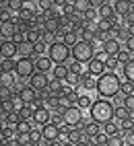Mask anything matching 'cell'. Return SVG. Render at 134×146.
Returning a JSON list of instances; mask_svg holds the SVG:
<instances>
[{"label": "cell", "mask_w": 134, "mask_h": 146, "mask_svg": "<svg viewBox=\"0 0 134 146\" xmlns=\"http://www.w3.org/2000/svg\"><path fill=\"white\" fill-rule=\"evenodd\" d=\"M122 76L116 72H105L103 76L97 78V95L99 99H109L113 101L122 93Z\"/></svg>", "instance_id": "1"}, {"label": "cell", "mask_w": 134, "mask_h": 146, "mask_svg": "<svg viewBox=\"0 0 134 146\" xmlns=\"http://www.w3.org/2000/svg\"><path fill=\"white\" fill-rule=\"evenodd\" d=\"M89 113H91L93 121L105 125V123L113 121V117H116V105H113V101H109V99H95Z\"/></svg>", "instance_id": "2"}, {"label": "cell", "mask_w": 134, "mask_h": 146, "mask_svg": "<svg viewBox=\"0 0 134 146\" xmlns=\"http://www.w3.org/2000/svg\"><path fill=\"white\" fill-rule=\"evenodd\" d=\"M35 58H17V64H15V74L21 84H27L29 78L35 74Z\"/></svg>", "instance_id": "3"}, {"label": "cell", "mask_w": 134, "mask_h": 146, "mask_svg": "<svg viewBox=\"0 0 134 146\" xmlns=\"http://www.w3.org/2000/svg\"><path fill=\"white\" fill-rule=\"evenodd\" d=\"M95 56H97L95 43H89V41H79V43L72 47V60H74V62L89 64L91 60H95Z\"/></svg>", "instance_id": "4"}, {"label": "cell", "mask_w": 134, "mask_h": 146, "mask_svg": "<svg viewBox=\"0 0 134 146\" xmlns=\"http://www.w3.org/2000/svg\"><path fill=\"white\" fill-rule=\"evenodd\" d=\"M47 56L52 58L54 64H68V60L72 58V50L66 43H54V45H50Z\"/></svg>", "instance_id": "5"}, {"label": "cell", "mask_w": 134, "mask_h": 146, "mask_svg": "<svg viewBox=\"0 0 134 146\" xmlns=\"http://www.w3.org/2000/svg\"><path fill=\"white\" fill-rule=\"evenodd\" d=\"M64 113V121H66V125H70V128H76L83 119H85V115H83V109L79 105H72V107H68L66 111H62Z\"/></svg>", "instance_id": "6"}, {"label": "cell", "mask_w": 134, "mask_h": 146, "mask_svg": "<svg viewBox=\"0 0 134 146\" xmlns=\"http://www.w3.org/2000/svg\"><path fill=\"white\" fill-rule=\"evenodd\" d=\"M50 80H52V74H45V72H35L31 78H29V84L37 93H43L50 89Z\"/></svg>", "instance_id": "7"}, {"label": "cell", "mask_w": 134, "mask_h": 146, "mask_svg": "<svg viewBox=\"0 0 134 146\" xmlns=\"http://www.w3.org/2000/svg\"><path fill=\"white\" fill-rule=\"evenodd\" d=\"M19 97L23 99L25 105H33V103H37V99H39V93H37L31 84H21L19 86Z\"/></svg>", "instance_id": "8"}, {"label": "cell", "mask_w": 134, "mask_h": 146, "mask_svg": "<svg viewBox=\"0 0 134 146\" xmlns=\"http://www.w3.org/2000/svg\"><path fill=\"white\" fill-rule=\"evenodd\" d=\"M31 119H33V123L37 125V128H43V125L52 123V111L47 109V107H37Z\"/></svg>", "instance_id": "9"}, {"label": "cell", "mask_w": 134, "mask_h": 146, "mask_svg": "<svg viewBox=\"0 0 134 146\" xmlns=\"http://www.w3.org/2000/svg\"><path fill=\"white\" fill-rule=\"evenodd\" d=\"M124 50L122 47V41H118V39H105L103 43H101V52H105L109 58H118V54Z\"/></svg>", "instance_id": "10"}, {"label": "cell", "mask_w": 134, "mask_h": 146, "mask_svg": "<svg viewBox=\"0 0 134 146\" xmlns=\"http://www.w3.org/2000/svg\"><path fill=\"white\" fill-rule=\"evenodd\" d=\"M113 11H116V15L120 19H126L132 15V4H130V0H113Z\"/></svg>", "instance_id": "11"}, {"label": "cell", "mask_w": 134, "mask_h": 146, "mask_svg": "<svg viewBox=\"0 0 134 146\" xmlns=\"http://www.w3.org/2000/svg\"><path fill=\"white\" fill-rule=\"evenodd\" d=\"M0 56H2V60H17L19 56V45L13 43V41H6L0 45Z\"/></svg>", "instance_id": "12"}, {"label": "cell", "mask_w": 134, "mask_h": 146, "mask_svg": "<svg viewBox=\"0 0 134 146\" xmlns=\"http://www.w3.org/2000/svg\"><path fill=\"white\" fill-rule=\"evenodd\" d=\"M54 62H52V58L50 56H37L35 58V70L37 72H45V74H50L54 70Z\"/></svg>", "instance_id": "13"}, {"label": "cell", "mask_w": 134, "mask_h": 146, "mask_svg": "<svg viewBox=\"0 0 134 146\" xmlns=\"http://www.w3.org/2000/svg\"><path fill=\"white\" fill-rule=\"evenodd\" d=\"M41 132H43V140H45V144L60 140V128H58L56 123H47V125H43Z\"/></svg>", "instance_id": "14"}, {"label": "cell", "mask_w": 134, "mask_h": 146, "mask_svg": "<svg viewBox=\"0 0 134 146\" xmlns=\"http://www.w3.org/2000/svg\"><path fill=\"white\" fill-rule=\"evenodd\" d=\"M105 72H107V68H105V62H101V60H91L89 64H87V74H91V76H95V78H99V76H103Z\"/></svg>", "instance_id": "15"}, {"label": "cell", "mask_w": 134, "mask_h": 146, "mask_svg": "<svg viewBox=\"0 0 134 146\" xmlns=\"http://www.w3.org/2000/svg\"><path fill=\"white\" fill-rule=\"evenodd\" d=\"M97 15H99V19H107V21H111V19L116 17V11H113V0H103V4L97 8Z\"/></svg>", "instance_id": "16"}, {"label": "cell", "mask_w": 134, "mask_h": 146, "mask_svg": "<svg viewBox=\"0 0 134 146\" xmlns=\"http://www.w3.org/2000/svg\"><path fill=\"white\" fill-rule=\"evenodd\" d=\"M19 84V78L15 72H2L0 74V86H8V89H15Z\"/></svg>", "instance_id": "17"}, {"label": "cell", "mask_w": 134, "mask_h": 146, "mask_svg": "<svg viewBox=\"0 0 134 146\" xmlns=\"http://www.w3.org/2000/svg\"><path fill=\"white\" fill-rule=\"evenodd\" d=\"M81 89H83V91H87V95H91L93 91L97 93V78H95V76H91V74H85V76H83V84H81Z\"/></svg>", "instance_id": "18"}, {"label": "cell", "mask_w": 134, "mask_h": 146, "mask_svg": "<svg viewBox=\"0 0 134 146\" xmlns=\"http://www.w3.org/2000/svg\"><path fill=\"white\" fill-rule=\"evenodd\" d=\"M68 64H56L54 70H52V78H58V80H66V76H68Z\"/></svg>", "instance_id": "19"}, {"label": "cell", "mask_w": 134, "mask_h": 146, "mask_svg": "<svg viewBox=\"0 0 134 146\" xmlns=\"http://www.w3.org/2000/svg\"><path fill=\"white\" fill-rule=\"evenodd\" d=\"M120 76H122V80H126V82H132V84H134V60H130L128 64H124Z\"/></svg>", "instance_id": "20"}, {"label": "cell", "mask_w": 134, "mask_h": 146, "mask_svg": "<svg viewBox=\"0 0 134 146\" xmlns=\"http://www.w3.org/2000/svg\"><path fill=\"white\" fill-rule=\"evenodd\" d=\"M74 8H76V15L85 17L93 8V2H91V0H74Z\"/></svg>", "instance_id": "21"}, {"label": "cell", "mask_w": 134, "mask_h": 146, "mask_svg": "<svg viewBox=\"0 0 134 146\" xmlns=\"http://www.w3.org/2000/svg\"><path fill=\"white\" fill-rule=\"evenodd\" d=\"M103 134L105 136H118V134H122V128H120V123L113 119V121H109V123L103 125Z\"/></svg>", "instance_id": "22"}, {"label": "cell", "mask_w": 134, "mask_h": 146, "mask_svg": "<svg viewBox=\"0 0 134 146\" xmlns=\"http://www.w3.org/2000/svg\"><path fill=\"white\" fill-rule=\"evenodd\" d=\"M101 132H103V125L91 119V121L87 123V132H85V134H87V136H91V138H95V136H99Z\"/></svg>", "instance_id": "23"}, {"label": "cell", "mask_w": 134, "mask_h": 146, "mask_svg": "<svg viewBox=\"0 0 134 146\" xmlns=\"http://www.w3.org/2000/svg\"><path fill=\"white\" fill-rule=\"evenodd\" d=\"M132 117V113L126 109V107H124V105H120V107H116V117H113V119H116L118 123H122V121H126V119H130Z\"/></svg>", "instance_id": "24"}, {"label": "cell", "mask_w": 134, "mask_h": 146, "mask_svg": "<svg viewBox=\"0 0 134 146\" xmlns=\"http://www.w3.org/2000/svg\"><path fill=\"white\" fill-rule=\"evenodd\" d=\"M68 70L70 72H74V74H81V76H85V74H87V64H81V62H70L68 64Z\"/></svg>", "instance_id": "25"}, {"label": "cell", "mask_w": 134, "mask_h": 146, "mask_svg": "<svg viewBox=\"0 0 134 146\" xmlns=\"http://www.w3.org/2000/svg\"><path fill=\"white\" fill-rule=\"evenodd\" d=\"M29 142H31V144H41V142H45V140H43V132H41V128H37V125L33 128V132L29 134Z\"/></svg>", "instance_id": "26"}, {"label": "cell", "mask_w": 134, "mask_h": 146, "mask_svg": "<svg viewBox=\"0 0 134 146\" xmlns=\"http://www.w3.org/2000/svg\"><path fill=\"white\" fill-rule=\"evenodd\" d=\"M93 101H95V99H93L91 95H87V93H83V95H81V99H79V103H76V105H79L81 109L85 111V109H91V105H93Z\"/></svg>", "instance_id": "27"}, {"label": "cell", "mask_w": 134, "mask_h": 146, "mask_svg": "<svg viewBox=\"0 0 134 146\" xmlns=\"http://www.w3.org/2000/svg\"><path fill=\"white\" fill-rule=\"evenodd\" d=\"M41 35H43L41 29H31V31L27 33V41H31V43H39V41H41Z\"/></svg>", "instance_id": "28"}, {"label": "cell", "mask_w": 134, "mask_h": 146, "mask_svg": "<svg viewBox=\"0 0 134 146\" xmlns=\"http://www.w3.org/2000/svg\"><path fill=\"white\" fill-rule=\"evenodd\" d=\"M116 27L111 21H107V19H99V29H101V35H109V31Z\"/></svg>", "instance_id": "29"}, {"label": "cell", "mask_w": 134, "mask_h": 146, "mask_svg": "<svg viewBox=\"0 0 134 146\" xmlns=\"http://www.w3.org/2000/svg\"><path fill=\"white\" fill-rule=\"evenodd\" d=\"M52 123H56L58 128H62V125H66V121H64V113L58 109V111H52Z\"/></svg>", "instance_id": "30"}, {"label": "cell", "mask_w": 134, "mask_h": 146, "mask_svg": "<svg viewBox=\"0 0 134 146\" xmlns=\"http://www.w3.org/2000/svg\"><path fill=\"white\" fill-rule=\"evenodd\" d=\"M15 109H13V103L11 101H2L0 103V117H6L8 113H13Z\"/></svg>", "instance_id": "31"}, {"label": "cell", "mask_w": 134, "mask_h": 146, "mask_svg": "<svg viewBox=\"0 0 134 146\" xmlns=\"http://www.w3.org/2000/svg\"><path fill=\"white\" fill-rule=\"evenodd\" d=\"M107 146H126V142H124V136H122V134L109 136V138H107Z\"/></svg>", "instance_id": "32"}, {"label": "cell", "mask_w": 134, "mask_h": 146, "mask_svg": "<svg viewBox=\"0 0 134 146\" xmlns=\"http://www.w3.org/2000/svg\"><path fill=\"white\" fill-rule=\"evenodd\" d=\"M15 64H17V60H2L0 62V70L2 72H15Z\"/></svg>", "instance_id": "33"}, {"label": "cell", "mask_w": 134, "mask_h": 146, "mask_svg": "<svg viewBox=\"0 0 134 146\" xmlns=\"http://www.w3.org/2000/svg\"><path fill=\"white\" fill-rule=\"evenodd\" d=\"M6 121H8V125H11V128H17V123L21 121V113H17V111L8 113V115H6Z\"/></svg>", "instance_id": "34"}, {"label": "cell", "mask_w": 134, "mask_h": 146, "mask_svg": "<svg viewBox=\"0 0 134 146\" xmlns=\"http://www.w3.org/2000/svg\"><path fill=\"white\" fill-rule=\"evenodd\" d=\"M58 101H60V111H66L68 107H72L74 103L70 101V97L68 95H62V97H58Z\"/></svg>", "instance_id": "35"}, {"label": "cell", "mask_w": 134, "mask_h": 146, "mask_svg": "<svg viewBox=\"0 0 134 146\" xmlns=\"http://www.w3.org/2000/svg\"><path fill=\"white\" fill-rule=\"evenodd\" d=\"M41 41H43L45 45H54V43H56V33H52V31H43Z\"/></svg>", "instance_id": "36"}, {"label": "cell", "mask_w": 134, "mask_h": 146, "mask_svg": "<svg viewBox=\"0 0 134 146\" xmlns=\"http://www.w3.org/2000/svg\"><path fill=\"white\" fill-rule=\"evenodd\" d=\"M13 95H15L13 89H8V86H0V97H2V101H11Z\"/></svg>", "instance_id": "37"}, {"label": "cell", "mask_w": 134, "mask_h": 146, "mask_svg": "<svg viewBox=\"0 0 134 146\" xmlns=\"http://www.w3.org/2000/svg\"><path fill=\"white\" fill-rule=\"evenodd\" d=\"M118 60H120V64H128L130 60H134V56H132L130 52H126V50H122V52L118 54Z\"/></svg>", "instance_id": "38"}, {"label": "cell", "mask_w": 134, "mask_h": 146, "mask_svg": "<svg viewBox=\"0 0 134 146\" xmlns=\"http://www.w3.org/2000/svg\"><path fill=\"white\" fill-rule=\"evenodd\" d=\"M120 95H124V97H128V95H134V84L124 80V82H122V93H120Z\"/></svg>", "instance_id": "39"}, {"label": "cell", "mask_w": 134, "mask_h": 146, "mask_svg": "<svg viewBox=\"0 0 134 146\" xmlns=\"http://www.w3.org/2000/svg\"><path fill=\"white\" fill-rule=\"evenodd\" d=\"M124 50L134 54V35H126V39H124Z\"/></svg>", "instance_id": "40"}, {"label": "cell", "mask_w": 134, "mask_h": 146, "mask_svg": "<svg viewBox=\"0 0 134 146\" xmlns=\"http://www.w3.org/2000/svg\"><path fill=\"white\" fill-rule=\"evenodd\" d=\"M124 107L134 115V95H128V97H124Z\"/></svg>", "instance_id": "41"}, {"label": "cell", "mask_w": 134, "mask_h": 146, "mask_svg": "<svg viewBox=\"0 0 134 146\" xmlns=\"http://www.w3.org/2000/svg\"><path fill=\"white\" fill-rule=\"evenodd\" d=\"M124 142H126V146H134V132H124Z\"/></svg>", "instance_id": "42"}, {"label": "cell", "mask_w": 134, "mask_h": 146, "mask_svg": "<svg viewBox=\"0 0 134 146\" xmlns=\"http://www.w3.org/2000/svg\"><path fill=\"white\" fill-rule=\"evenodd\" d=\"M21 8H23V0H11V11H13L15 15L21 11Z\"/></svg>", "instance_id": "43"}, {"label": "cell", "mask_w": 134, "mask_h": 146, "mask_svg": "<svg viewBox=\"0 0 134 146\" xmlns=\"http://www.w3.org/2000/svg\"><path fill=\"white\" fill-rule=\"evenodd\" d=\"M47 146H64V142H60V140H56V142H50Z\"/></svg>", "instance_id": "44"}, {"label": "cell", "mask_w": 134, "mask_h": 146, "mask_svg": "<svg viewBox=\"0 0 134 146\" xmlns=\"http://www.w3.org/2000/svg\"><path fill=\"white\" fill-rule=\"evenodd\" d=\"M76 146H91V144H89V142H85V140H81V142L76 144Z\"/></svg>", "instance_id": "45"}, {"label": "cell", "mask_w": 134, "mask_h": 146, "mask_svg": "<svg viewBox=\"0 0 134 146\" xmlns=\"http://www.w3.org/2000/svg\"><path fill=\"white\" fill-rule=\"evenodd\" d=\"M64 146H76V144H70V142H66V144H64Z\"/></svg>", "instance_id": "46"}]
</instances>
